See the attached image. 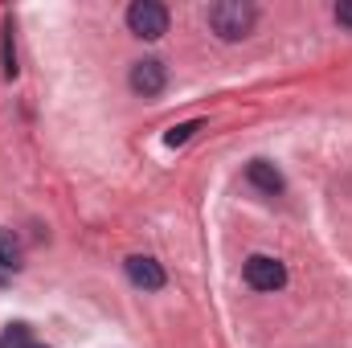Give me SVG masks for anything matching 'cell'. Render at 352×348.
I'll use <instances>...</instances> for the list:
<instances>
[{"label":"cell","mask_w":352,"mask_h":348,"mask_svg":"<svg viewBox=\"0 0 352 348\" xmlns=\"http://www.w3.org/2000/svg\"><path fill=\"white\" fill-rule=\"evenodd\" d=\"M205 21L221 41H242V37H250V29L258 21V8L242 4V0H217V4H209Z\"/></svg>","instance_id":"obj_1"},{"label":"cell","mask_w":352,"mask_h":348,"mask_svg":"<svg viewBox=\"0 0 352 348\" xmlns=\"http://www.w3.org/2000/svg\"><path fill=\"white\" fill-rule=\"evenodd\" d=\"M127 29L144 41H160L168 33V8L160 0H135L127 8Z\"/></svg>","instance_id":"obj_2"},{"label":"cell","mask_w":352,"mask_h":348,"mask_svg":"<svg viewBox=\"0 0 352 348\" xmlns=\"http://www.w3.org/2000/svg\"><path fill=\"white\" fill-rule=\"evenodd\" d=\"M242 274L254 291H283L287 287V266L278 259H270V254H250Z\"/></svg>","instance_id":"obj_3"},{"label":"cell","mask_w":352,"mask_h":348,"mask_svg":"<svg viewBox=\"0 0 352 348\" xmlns=\"http://www.w3.org/2000/svg\"><path fill=\"white\" fill-rule=\"evenodd\" d=\"M127 83H131V90H135L140 98H156L160 90L168 87V70H164V62L144 58V62H135V66H131Z\"/></svg>","instance_id":"obj_4"},{"label":"cell","mask_w":352,"mask_h":348,"mask_svg":"<svg viewBox=\"0 0 352 348\" xmlns=\"http://www.w3.org/2000/svg\"><path fill=\"white\" fill-rule=\"evenodd\" d=\"M127 279H131L135 287H144V291H160V287L168 283L164 266L156 259H148V254H131V259H127Z\"/></svg>","instance_id":"obj_5"},{"label":"cell","mask_w":352,"mask_h":348,"mask_svg":"<svg viewBox=\"0 0 352 348\" xmlns=\"http://www.w3.org/2000/svg\"><path fill=\"white\" fill-rule=\"evenodd\" d=\"M246 180H250L254 188H263L266 197H278V193H283V176H278L274 164H266V160H250V164H246Z\"/></svg>","instance_id":"obj_6"},{"label":"cell","mask_w":352,"mask_h":348,"mask_svg":"<svg viewBox=\"0 0 352 348\" xmlns=\"http://www.w3.org/2000/svg\"><path fill=\"white\" fill-rule=\"evenodd\" d=\"M0 266L16 270L21 266V242L12 238V230H0Z\"/></svg>","instance_id":"obj_7"},{"label":"cell","mask_w":352,"mask_h":348,"mask_svg":"<svg viewBox=\"0 0 352 348\" xmlns=\"http://www.w3.org/2000/svg\"><path fill=\"white\" fill-rule=\"evenodd\" d=\"M4 78H16V45H12V21L4 25Z\"/></svg>","instance_id":"obj_8"},{"label":"cell","mask_w":352,"mask_h":348,"mask_svg":"<svg viewBox=\"0 0 352 348\" xmlns=\"http://www.w3.org/2000/svg\"><path fill=\"white\" fill-rule=\"evenodd\" d=\"M4 345L29 348V324H8V332H4Z\"/></svg>","instance_id":"obj_9"},{"label":"cell","mask_w":352,"mask_h":348,"mask_svg":"<svg viewBox=\"0 0 352 348\" xmlns=\"http://www.w3.org/2000/svg\"><path fill=\"white\" fill-rule=\"evenodd\" d=\"M197 127H201V119H192V123H180V127H173V131H168V135H164V140H168V144H188V140H192V131H197Z\"/></svg>","instance_id":"obj_10"},{"label":"cell","mask_w":352,"mask_h":348,"mask_svg":"<svg viewBox=\"0 0 352 348\" xmlns=\"http://www.w3.org/2000/svg\"><path fill=\"white\" fill-rule=\"evenodd\" d=\"M336 21L352 33V0H340V4H336Z\"/></svg>","instance_id":"obj_11"},{"label":"cell","mask_w":352,"mask_h":348,"mask_svg":"<svg viewBox=\"0 0 352 348\" xmlns=\"http://www.w3.org/2000/svg\"><path fill=\"white\" fill-rule=\"evenodd\" d=\"M29 348H50V345H29Z\"/></svg>","instance_id":"obj_12"},{"label":"cell","mask_w":352,"mask_h":348,"mask_svg":"<svg viewBox=\"0 0 352 348\" xmlns=\"http://www.w3.org/2000/svg\"><path fill=\"white\" fill-rule=\"evenodd\" d=\"M0 348H8V345H4V340H0Z\"/></svg>","instance_id":"obj_13"}]
</instances>
